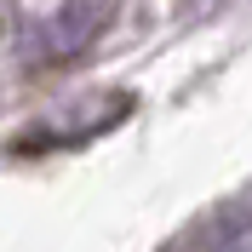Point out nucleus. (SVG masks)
Here are the masks:
<instances>
[{
  "label": "nucleus",
  "mask_w": 252,
  "mask_h": 252,
  "mask_svg": "<svg viewBox=\"0 0 252 252\" xmlns=\"http://www.w3.org/2000/svg\"><path fill=\"white\" fill-rule=\"evenodd\" d=\"M92 29H97V12H92V6H80V12H75V6H63L58 23H46V29L34 34V40H46V46H34V58H69V52L86 46V34H92Z\"/></svg>",
  "instance_id": "1"
},
{
  "label": "nucleus",
  "mask_w": 252,
  "mask_h": 252,
  "mask_svg": "<svg viewBox=\"0 0 252 252\" xmlns=\"http://www.w3.org/2000/svg\"><path fill=\"white\" fill-rule=\"evenodd\" d=\"M252 247V229L241 218H206L201 229H189L172 252H247Z\"/></svg>",
  "instance_id": "2"
}]
</instances>
